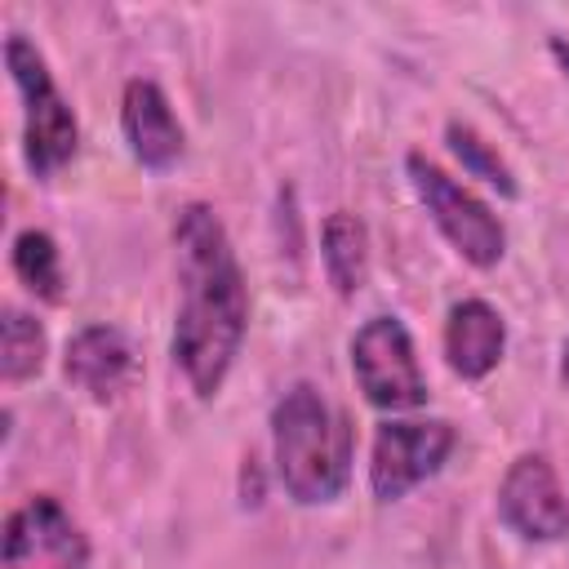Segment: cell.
I'll return each instance as SVG.
<instances>
[{"instance_id":"obj_14","label":"cell","mask_w":569,"mask_h":569,"mask_svg":"<svg viewBox=\"0 0 569 569\" xmlns=\"http://www.w3.org/2000/svg\"><path fill=\"white\" fill-rule=\"evenodd\" d=\"M44 356H49L44 325L22 307H4V320H0V378L4 382H27V378H36L44 369Z\"/></svg>"},{"instance_id":"obj_13","label":"cell","mask_w":569,"mask_h":569,"mask_svg":"<svg viewBox=\"0 0 569 569\" xmlns=\"http://www.w3.org/2000/svg\"><path fill=\"white\" fill-rule=\"evenodd\" d=\"M9 262H13V276L27 284V293H36L40 302H62L67 271H62V249L49 231H40V227L18 231L13 249H9Z\"/></svg>"},{"instance_id":"obj_17","label":"cell","mask_w":569,"mask_h":569,"mask_svg":"<svg viewBox=\"0 0 569 569\" xmlns=\"http://www.w3.org/2000/svg\"><path fill=\"white\" fill-rule=\"evenodd\" d=\"M560 378H565V387H569V338L560 342Z\"/></svg>"},{"instance_id":"obj_5","label":"cell","mask_w":569,"mask_h":569,"mask_svg":"<svg viewBox=\"0 0 569 569\" xmlns=\"http://www.w3.org/2000/svg\"><path fill=\"white\" fill-rule=\"evenodd\" d=\"M351 373L373 409L409 413L427 405V373L400 316H369L351 333Z\"/></svg>"},{"instance_id":"obj_2","label":"cell","mask_w":569,"mask_h":569,"mask_svg":"<svg viewBox=\"0 0 569 569\" xmlns=\"http://www.w3.org/2000/svg\"><path fill=\"white\" fill-rule=\"evenodd\" d=\"M271 458L276 480L298 507L338 502L351 485L356 427L338 405L325 400L320 387L293 382L271 405Z\"/></svg>"},{"instance_id":"obj_7","label":"cell","mask_w":569,"mask_h":569,"mask_svg":"<svg viewBox=\"0 0 569 569\" xmlns=\"http://www.w3.org/2000/svg\"><path fill=\"white\" fill-rule=\"evenodd\" d=\"M84 565H89V538L53 493H31L4 516L0 569H84Z\"/></svg>"},{"instance_id":"obj_8","label":"cell","mask_w":569,"mask_h":569,"mask_svg":"<svg viewBox=\"0 0 569 569\" xmlns=\"http://www.w3.org/2000/svg\"><path fill=\"white\" fill-rule=\"evenodd\" d=\"M498 520L525 542L569 538V493L542 453H520L498 480Z\"/></svg>"},{"instance_id":"obj_4","label":"cell","mask_w":569,"mask_h":569,"mask_svg":"<svg viewBox=\"0 0 569 569\" xmlns=\"http://www.w3.org/2000/svg\"><path fill=\"white\" fill-rule=\"evenodd\" d=\"M405 173L409 187L418 196V204L427 209V218L436 222V231L480 271L498 267L507 253V227L498 222V213L471 191L462 187L453 173H445L436 160H427L422 151L405 156Z\"/></svg>"},{"instance_id":"obj_15","label":"cell","mask_w":569,"mask_h":569,"mask_svg":"<svg viewBox=\"0 0 569 569\" xmlns=\"http://www.w3.org/2000/svg\"><path fill=\"white\" fill-rule=\"evenodd\" d=\"M445 138H449V151L462 160V169L471 173V178H480V182H489L498 196H520V187H516V173H511V164L471 129V124H462V120H449L445 124Z\"/></svg>"},{"instance_id":"obj_10","label":"cell","mask_w":569,"mask_h":569,"mask_svg":"<svg viewBox=\"0 0 569 569\" xmlns=\"http://www.w3.org/2000/svg\"><path fill=\"white\" fill-rule=\"evenodd\" d=\"M133 369H138L133 342L116 325H84L67 338L62 373L89 400H116L133 382Z\"/></svg>"},{"instance_id":"obj_6","label":"cell","mask_w":569,"mask_h":569,"mask_svg":"<svg viewBox=\"0 0 569 569\" xmlns=\"http://www.w3.org/2000/svg\"><path fill=\"white\" fill-rule=\"evenodd\" d=\"M458 445L453 422L445 418H387L369 453V489L378 502H400L409 489L431 480Z\"/></svg>"},{"instance_id":"obj_9","label":"cell","mask_w":569,"mask_h":569,"mask_svg":"<svg viewBox=\"0 0 569 569\" xmlns=\"http://www.w3.org/2000/svg\"><path fill=\"white\" fill-rule=\"evenodd\" d=\"M120 133L129 142V156L151 173L173 169L187 151V129L169 93L147 76H133L120 89Z\"/></svg>"},{"instance_id":"obj_3","label":"cell","mask_w":569,"mask_h":569,"mask_svg":"<svg viewBox=\"0 0 569 569\" xmlns=\"http://www.w3.org/2000/svg\"><path fill=\"white\" fill-rule=\"evenodd\" d=\"M4 67L22 98V160H27L31 178H53L80 151V120H76L71 102L62 98V89L53 84L44 53L22 31H9Z\"/></svg>"},{"instance_id":"obj_16","label":"cell","mask_w":569,"mask_h":569,"mask_svg":"<svg viewBox=\"0 0 569 569\" xmlns=\"http://www.w3.org/2000/svg\"><path fill=\"white\" fill-rule=\"evenodd\" d=\"M551 58L560 62V71H565V80H569V40L556 36V40H551Z\"/></svg>"},{"instance_id":"obj_1","label":"cell","mask_w":569,"mask_h":569,"mask_svg":"<svg viewBox=\"0 0 569 569\" xmlns=\"http://www.w3.org/2000/svg\"><path fill=\"white\" fill-rule=\"evenodd\" d=\"M173 271H178L173 365L182 369L187 387L200 400H209L222 391L249 333V284L213 204L187 200L178 209Z\"/></svg>"},{"instance_id":"obj_11","label":"cell","mask_w":569,"mask_h":569,"mask_svg":"<svg viewBox=\"0 0 569 569\" xmlns=\"http://www.w3.org/2000/svg\"><path fill=\"white\" fill-rule=\"evenodd\" d=\"M507 351V320L485 298H458L445 316V360L458 378L480 382Z\"/></svg>"},{"instance_id":"obj_12","label":"cell","mask_w":569,"mask_h":569,"mask_svg":"<svg viewBox=\"0 0 569 569\" xmlns=\"http://www.w3.org/2000/svg\"><path fill=\"white\" fill-rule=\"evenodd\" d=\"M320 262L338 298H356L369 276V231L356 213L333 209L320 227Z\"/></svg>"}]
</instances>
